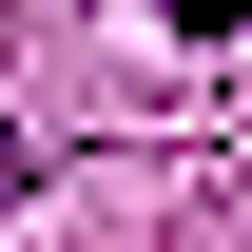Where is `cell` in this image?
<instances>
[{"label": "cell", "instance_id": "1", "mask_svg": "<svg viewBox=\"0 0 252 252\" xmlns=\"http://www.w3.org/2000/svg\"><path fill=\"white\" fill-rule=\"evenodd\" d=\"M156 20H175V39H252V0H156Z\"/></svg>", "mask_w": 252, "mask_h": 252}, {"label": "cell", "instance_id": "2", "mask_svg": "<svg viewBox=\"0 0 252 252\" xmlns=\"http://www.w3.org/2000/svg\"><path fill=\"white\" fill-rule=\"evenodd\" d=\"M0 194H20V136H0Z\"/></svg>", "mask_w": 252, "mask_h": 252}]
</instances>
